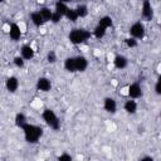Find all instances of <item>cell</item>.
Segmentation results:
<instances>
[{
    "mask_svg": "<svg viewBox=\"0 0 161 161\" xmlns=\"http://www.w3.org/2000/svg\"><path fill=\"white\" fill-rule=\"evenodd\" d=\"M21 131H23V135H24V140L30 145L38 143V141L43 136V128L40 126H36V125H33V123H25L23 126Z\"/></svg>",
    "mask_w": 161,
    "mask_h": 161,
    "instance_id": "1",
    "label": "cell"
},
{
    "mask_svg": "<svg viewBox=\"0 0 161 161\" xmlns=\"http://www.w3.org/2000/svg\"><path fill=\"white\" fill-rule=\"evenodd\" d=\"M91 36H92L91 31L84 28H74L68 34V39L73 45H80L87 40H89Z\"/></svg>",
    "mask_w": 161,
    "mask_h": 161,
    "instance_id": "2",
    "label": "cell"
},
{
    "mask_svg": "<svg viewBox=\"0 0 161 161\" xmlns=\"http://www.w3.org/2000/svg\"><path fill=\"white\" fill-rule=\"evenodd\" d=\"M42 118L45 122V125L48 127H50L54 131H58L60 128V121L59 117L57 116V113L52 109V108H45L42 112Z\"/></svg>",
    "mask_w": 161,
    "mask_h": 161,
    "instance_id": "3",
    "label": "cell"
},
{
    "mask_svg": "<svg viewBox=\"0 0 161 161\" xmlns=\"http://www.w3.org/2000/svg\"><path fill=\"white\" fill-rule=\"evenodd\" d=\"M128 33H130V36H133L137 40H142L146 34V26L141 20H137L130 26Z\"/></svg>",
    "mask_w": 161,
    "mask_h": 161,
    "instance_id": "4",
    "label": "cell"
},
{
    "mask_svg": "<svg viewBox=\"0 0 161 161\" xmlns=\"http://www.w3.org/2000/svg\"><path fill=\"white\" fill-rule=\"evenodd\" d=\"M153 6L151 0H143L142 1V6H141V18L145 21H151L153 19Z\"/></svg>",
    "mask_w": 161,
    "mask_h": 161,
    "instance_id": "5",
    "label": "cell"
},
{
    "mask_svg": "<svg viewBox=\"0 0 161 161\" xmlns=\"http://www.w3.org/2000/svg\"><path fill=\"white\" fill-rule=\"evenodd\" d=\"M127 96L128 98H132V99H138L143 96V91H142V87L138 82H133L131 83L128 87H127Z\"/></svg>",
    "mask_w": 161,
    "mask_h": 161,
    "instance_id": "6",
    "label": "cell"
},
{
    "mask_svg": "<svg viewBox=\"0 0 161 161\" xmlns=\"http://www.w3.org/2000/svg\"><path fill=\"white\" fill-rule=\"evenodd\" d=\"M35 87H36V89H38L39 92L47 93V92H49V91L52 89V82H50V79L47 78V77H39V78L36 79Z\"/></svg>",
    "mask_w": 161,
    "mask_h": 161,
    "instance_id": "7",
    "label": "cell"
},
{
    "mask_svg": "<svg viewBox=\"0 0 161 161\" xmlns=\"http://www.w3.org/2000/svg\"><path fill=\"white\" fill-rule=\"evenodd\" d=\"M19 84H20L19 79L15 75H10L5 80V88H6V91L9 93H15L18 91V88H19Z\"/></svg>",
    "mask_w": 161,
    "mask_h": 161,
    "instance_id": "8",
    "label": "cell"
},
{
    "mask_svg": "<svg viewBox=\"0 0 161 161\" xmlns=\"http://www.w3.org/2000/svg\"><path fill=\"white\" fill-rule=\"evenodd\" d=\"M103 109L107 112V113H116L117 112V102L114 98L112 97H106L103 99Z\"/></svg>",
    "mask_w": 161,
    "mask_h": 161,
    "instance_id": "9",
    "label": "cell"
},
{
    "mask_svg": "<svg viewBox=\"0 0 161 161\" xmlns=\"http://www.w3.org/2000/svg\"><path fill=\"white\" fill-rule=\"evenodd\" d=\"M21 29L16 23H11L9 26V38L14 42H18L21 38Z\"/></svg>",
    "mask_w": 161,
    "mask_h": 161,
    "instance_id": "10",
    "label": "cell"
},
{
    "mask_svg": "<svg viewBox=\"0 0 161 161\" xmlns=\"http://www.w3.org/2000/svg\"><path fill=\"white\" fill-rule=\"evenodd\" d=\"M20 55H21L25 60H30V59H33V58L35 57V50H34V48H33L31 45L25 44V45H23V47L20 48Z\"/></svg>",
    "mask_w": 161,
    "mask_h": 161,
    "instance_id": "11",
    "label": "cell"
},
{
    "mask_svg": "<svg viewBox=\"0 0 161 161\" xmlns=\"http://www.w3.org/2000/svg\"><path fill=\"white\" fill-rule=\"evenodd\" d=\"M113 65H114V68H117V69H125L127 65H128V59H127V57H125L123 54H117V55H114V58H113Z\"/></svg>",
    "mask_w": 161,
    "mask_h": 161,
    "instance_id": "12",
    "label": "cell"
},
{
    "mask_svg": "<svg viewBox=\"0 0 161 161\" xmlns=\"http://www.w3.org/2000/svg\"><path fill=\"white\" fill-rule=\"evenodd\" d=\"M137 108H138L137 102H136V99H132V98H128L123 104V109L128 114H135L137 112Z\"/></svg>",
    "mask_w": 161,
    "mask_h": 161,
    "instance_id": "13",
    "label": "cell"
},
{
    "mask_svg": "<svg viewBox=\"0 0 161 161\" xmlns=\"http://www.w3.org/2000/svg\"><path fill=\"white\" fill-rule=\"evenodd\" d=\"M30 21H31V24L35 26V28H40V26H43L44 25V19H43V16H42V14L39 13V10H36V11H33L31 14H30Z\"/></svg>",
    "mask_w": 161,
    "mask_h": 161,
    "instance_id": "14",
    "label": "cell"
},
{
    "mask_svg": "<svg viewBox=\"0 0 161 161\" xmlns=\"http://www.w3.org/2000/svg\"><path fill=\"white\" fill-rule=\"evenodd\" d=\"M64 69L69 73H75L77 72V65H75V57H67L64 59Z\"/></svg>",
    "mask_w": 161,
    "mask_h": 161,
    "instance_id": "15",
    "label": "cell"
},
{
    "mask_svg": "<svg viewBox=\"0 0 161 161\" xmlns=\"http://www.w3.org/2000/svg\"><path fill=\"white\" fill-rule=\"evenodd\" d=\"M75 65H77V72H84L88 68V59L84 55H77Z\"/></svg>",
    "mask_w": 161,
    "mask_h": 161,
    "instance_id": "16",
    "label": "cell"
},
{
    "mask_svg": "<svg viewBox=\"0 0 161 161\" xmlns=\"http://www.w3.org/2000/svg\"><path fill=\"white\" fill-rule=\"evenodd\" d=\"M68 9H69V6H68V4H65V3L55 1V4H54V11H57L58 14H60L63 18L65 16V14H67Z\"/></svg>",
    "mask_w": 161,
    "mask_h": 161,
    "instance_id": "17",
    "label": "cell"
},
{
    "mask_svg": "<svg viewBox=\"0 0 161 161\" xmlns=\"http://www.w3.org/2000/svg\"><path fill=\"white\" fill-rule=\"evenodd\" d=\"M14 123H15V126L18 127V128H23V126L25 125V123H28L26 122V116L23 113V112H18L16 114H15V117H14Z\"/></svg>",
    "mask_w": 161,
    "mask_h": 161,
    "instance_id": "18",
    "label": "cell"
},
{
    "mask_svg": "<svg viewBox=\"0 0 161 161\" xmlns=\"http://www.w3.org/2000/svg\"><path fill=\"white\" fill-rule=\"evenodd\" d=\"M39 13L42 14V16H43L44 21L47 23V21H50V20H52V16H53L54 10H52V9H50V8H48V6H42V8L39 9Z\"/></svg>",
    "mask_w": 161,
    "mask_h": 161,
    "instance_id": "19",
    "label": "cell"
},
{
    "mask_svg": "<svg viewBox=\"0 0 161 161\" xmlns=\"http://www.w3.org/2000/svg\"><path fill=\"white\" fill-rule=\"evenodd\" d=\"M106 33H107V28H104V26L97 24L96 28H94L93 31H92V35H93L96 39H102V38L106 35Z\"/></svg>",
    "mask_w": 161,
    "mask_h": 161,
    "instance_id": "20",
    "label": "cell"
},
{
    "mask_svg": "<svg viewBox=\"0 0 161 161\" xmlns=\"http://www.w3.org/2000/svg\"><path fill=\"white\" fill-rule=\"evenodd\" d=\"M74 9H75V11H77V14H78L79 18H86V16L88 15V13H89L88 6H87L86 4H79V5H77Z\"/></svg>",
    "mask_w": 161,
    "mask_h": 161,
    "instance_id": "21",
    "label": "cell"
},
{
    "mask_svg": "<svg viewBox=\"0 0 161 161\" xmlns=\"http://www.w3.org/2000/svg\"><path fill=\"white\" fill-rule=\"evenodd\" d=\"M98 24L108 29V28H111V26L113 25V20H112V18H111L109 15H103V16H101V18H99Z\"/></svg>",
    "mask_w": 161,
    "mask_h": 161,
    "instance_id": "22",
    "label": "cell"
},
{
    "mask_svg": "<svg viewBox=\"0 0 161 161\" xmlns=\"http://www.w3.org/2000/svg\"><path fill=\"white\" fill-rule=\"evenodd\" d=\"M64 18H67V19H68L69 21H72V23H75V21L79 19V16H78L75 9H72V8L68 9V11H67V14H65Z\"/></svg>",
    "mask_w": 161,
    "mask_h": 161,
    "instance_id": "23",
    "label": "cell"
},
{
    "mask_svg": "<svg viewBox=\"0 0 161 161\" xmlns=\"http://www.w3.org/2000/svg\"><path fill=\"white\" fill-rule=\"evenodd\" d=\"M125 44H126L127 48L132 49V48H136L138 45V40L136 38H133V36H128V38L125 39Z\"/></svg>",
    "mask_w": 161,
    "mask_h": 161,
    "instance_id": "24",
    "label": "cell"
},
{
    "mask_svg": "<svg viewBox=\"0 0 161 161\" xmlns=\"http://www.w3.org/2000/svg\"><path fill=\"white\" fill-rule=\"evenodd\" d=\"M13 63H14V65H15L16 68H24V65H25V59H24L21 55H16V57H14Z\"/></svg>",
    "mask_w": 161,
    "mask_h": 161,
    "instance_id": "25",
    "label": "cell"
},
{
    "mask_svg": "<svg viewBox=\"0 0 161 161\" xmlns=\"http://www.w3.org/2000/svg\"><path fill=\"white\" fill-rule=\"evenodd\" d=\"M58 60V57H57V53L54 50H49L47 53V62L50 63V64H54L55 62Z\"/></svg>",
    "mask_w": 161,
    "mask_h": 161,
    "instance_id": "26",
    "label": "cell"
},
{
    "mask_svg": "<svg viewBox=\"0 0 161 161\" xmlns=\"http://www.w3.org/2000/svg\"><path fill=\"white\" fill-rule=\"evenodd\" d=\"M155 93L157 96H161V74L156 79V83H155Z\"/></svg>",
    "mask_w": 161,
    "mask_h": 161,
    "instance_id": "27",
    "label": "cell"
},
{
    "mask_svg": "<svg viewBox=\"0 0 161 161\" xmlns=\"http://www.w3.org/2000/svg\"><path fill=\"white\" fill-rule=\"evenodd\" d=\"M57 160H58V161H72V160H73V157H72L69 153L63 152L62 155H59V156L57 157Z\"/></svg>",
    "mask_w": 161,
    "mask_h": 161,
    "instance_id": "28",
    "label": "cell"
},
{
    "mask_svg": "<svg viewBox=\"0 0 161 161\" xmlns=\"http://www.w3.org/2000/svg\"><path fill=\"white\" fill-rule=\"evenodd\" d=\"M62 19H63V16H62L60 14H58L57 11H54V13H53V16H52V20H50V21H52L53 24H58V23H59Z\"/></svg>",
    "mask_w": 161,
    "mask_h": 161,
    "instance_id": "29",
    "label": "cell"
},
{
    "mask_svg": "<svg viewBox=\"0 0 161 161\" xmlns=\"http://www.w3.org/2000/svg\"><path fill=\"white\" fill-rule=\"evenodd\" d=\"M140 160H141V161H143V160H150V161H152L153 157H152V156H142V157H140Z\"/></svg>",
    "mask_w": 161,
    "mask_h": 161,
    "instance_id": "30",
    "label": "cell"
},
{
    "mask_svg": "<svg viewBox=\"0 0 161 161\" xmlns=\"http://www.w3.org/2000/svg\"><path fill=\"white\" fill-rule=\"evenodd\" d=\"M57 1H62V3H65V4H68V3H72L73 0H57Z\"/></svg>",
    "mask_w": 161,
    "mask_h": 161,
    "instance_id": "31",
    "label": "cell"
},
{
    "mask_svg": "<svg viewBox=\"0 0 161 161\" xmlns=\"http://www.w3.org/2000/svg\"><path fill=\"white\" fill-rule=\"evenodd\" d=\"M0 1H1V3H4V1H5V0H0Z\"/></svg>",
    "mask_w": 161,
    "mask_h": 161,
    "instance_id": "32",
    "label": "cell"
},
{
    "mask_svg": "<svg viewBox=\"0 0 161 161\" xmlns=\"http://www.w3.org/2000/svg\"><path fill=\"white\" fill-rule=\"evenodd\" d=\"M160 118H161V113H160Z\"/></svg>",
    "mask_w": 161,
    "mask_h": 161,
    "instance_id": "33",
    "label": "cell"
},
{
    "mask_svg": "<svg viewBox=\"0 0 161 161\" xmlns=\"http://www.w3.org/2000/svg\"><path fill=\"white\" fill-rule=\"evenodd\" d=\"M160 30H161V25H160Z\"/></svg>",
    "mask_w": 161,
    "mask_h": 161,
    "instance_id": "34",
    "label": "cell"
}]
</instances>
